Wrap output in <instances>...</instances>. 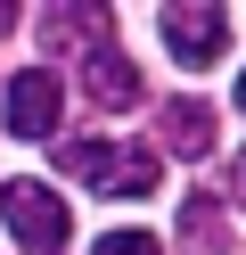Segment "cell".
<instances>
[{
  "instance_id": "cell-2",
  "label": "cell",
  "mask_w": 246,
  "mask_h": 255,
  "mask_svg": "<svg viewBox=\"0 0 246 255\" xmlns=\"http://www.w3.org/2000/svg\"><path fill=\"white\" fill-rule=\"evenodd\" d=\"M0 214H8L25 255H66V239H74V214H66V198L49 181H8L0 189Z\"/></svg>"
},
{
  "instance_id": "cell-11",
  "label": "cell",
  "mask_w": 246,
  "mask_h": 255,
  "mask_svg": "<svg viewBox=\"0 0 246 255\" xmlns=\"http://www.w3.org/2000/svg\"><path fill=\"white\" fill-rule=\"evenodd\" d=\"M8 25H16V8H0V33H8Z\"/></svg>"
},
{
  "instance_id": "cell-1",
  "label": "cell",
  "mask_w": 246,
  "mask_h": 255,
  "mask_svg": "<svg viewBox=\"0 0 246 255\" xmlns=\"http://www.w3.org/2000/svg\"><path fill=\"white\" fill-rule=\"evenodd\" d=\"M58 165L98 198H156V148H131V140H66Z\"/></svg>"
},
{
  "instance_id": "cell-4",
  "label": "cell",
  "mask_w": 246,
  "mask_h": 255,
  "mask_svg": "<svg viewBox=\"0 0 246 255\" xmlns=\"http://www.w3.org/2000/svg\"><path fill=\"white\" fill-rule=\"evenodd\" d=\"M58 107H66L58 74H49V66H16L8 74V99H0V124H8L16 140H49V132H58Z\"/></svg>"
},
{
  "instance_id": "cell-7",
  "label": "cell",
  "mask_w": 246,
  "mask_h": 255,
  "mask_svg": "<svg viewBox=\"0 0 246 255\" xmlns=\"http://www.w3.org/2000/svg\"><path fill=\"white\" fill-rule=\"evenodd\" d=\"M164 148L172 156H205L213 148V107L205 99H172L164 107Z\"/></svg>"
},
{
  "instance_id": "cell-6",
  "label": "cell",
  "mask_w": 246,
  "mask_h": 255,
  "mask_svg": "<svg viewBox=\"0 0 246 255\" xmlns=\"http://www.w3.org/2000/svg\"><path fill=\"white\" fill-rule=\"evenodd\" d=\"M82 91H90L107 116H123V107H140V66L123 58V41H107V50L82 58Z\"/></svg>"
},
{
  "instance_id": "cell-8",
  "label": "cell",
  "mask_w": 246,
  "mask_h": 255,
  "mask_svg": "<svg viewBox=\"0 0 246 255\" xmlns=\"http://www.w3.org/2000/svg\"><path fill=\"white\" fill-rule=\"evenodd\" d=\"M180 247H189V255H222V214H213V198L180 206Z\"/></svg>"
},
{
  "instance_id": "cell-10",
  "label": "cell",
  "mask_w": 246,
  "mask_h": 255,
  "mask_svg": "<svg viewBox=\"0 0 246 255\" xmlns=\"http://www.w3.org/2000/svg\"><path fill=\"white\" fill-rule=\"evenodd\" d=\"M238 206H246V156H238Z\"/></svg>"
},
{
  "instance_id": "cell-9",
  "label": "cell",
  "mask_w": 246,
  "mask_h": 255,
  "mask_svg": "<svg viewBox=\"0 0 246 255\" xmlns=\"http://www.w3.org/2000/svg\"><path fill=\"white\" fill-rule=\"evenodd\" d=\"M90 255H164V247H156L148 231H107V239H98Z\"/></svg>"
},
{
  "instance_id": "cell-12",
  "label": "cell",
  "mask_w": 246,
  "mask_h": 255,
  "mask_svg": "<svg viewBox=\"0 0 246 255\" xmlns=\"http://www.w3.org/2000/svg\"><path fill=\"white\" fill-rule=\"evenodd\" d=\"M238 116H246V74H238Z\"/></svg>"
},
{
  "instance_id": "cell-5",
  "label": "cell",
  "mask_w": 246,
  "mask_h": 255,
  "mask_svg": "<svg viewBox=\"0 0 246 255\" xmlns=\"http://www.w3.org/2000/svg\"><path fill=\"white\" fill-rule=\"evenodd\" d=\"M107 41H115V17L98 8V0L49 8V17H41V50H49V58H90V50H107Z\"/></svg>"
},
{
  "instance_id": "cell-3",
  "label": "cell",
  "mask_w": 246,
  "mask_h": 255,
  "mask_svg": "<svg viewBox=\"0 0 246 255\" xmlns=\"http://www.w3.org/2000/svg\"><path fill=\"white\" fill-rule=\"evenodd\" d=\"M156 33H164V50H172L180 66H213V58L230 50V17L213 8V0H180V8H164Z\"/></svg>"
}]
</instances>
